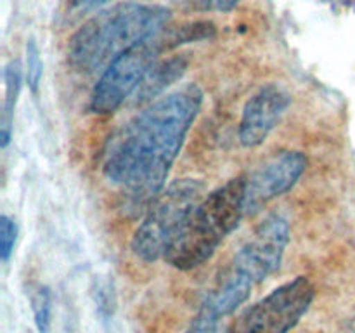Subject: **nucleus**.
Segmentation results:
<instances>
[{"label":"nucleus","mask_w":355,"mask_h":333,"mask_svg":"<svg viewBox=\"0 0 355 333\" xmlns=\"http://www.w3.org/2000/svg\"><path fill=\"white\" fill-rule=\"evenodd\" d=\"M201 104L203 90L187 83L148 104L111 139L103 170L123 189L128 210L146 212L165 189Z\"/></svg>","instance_id":"f257e3e1"},{"label":"nucleus","mask_w":355,"mask_h":333,"mask_svg":"<svg viewBox=\"0 0 355 333\" xmlns=\"http://www.w3.org/2000/svg\"><path fill=\"white\" fill-rule=\"evenodd\" d=\"M170 10L151 3H120L97 12L71 37L68 59L82 73H103L128 49L158 37Z\"/></svg>","instance_id":"f03ea898"},{"label":"nucleus","mask_w":355,"mask_h":333,"mask_svg":"<svg viewBox=\"0 0 355 333\" xmlns=\"http://www.w3.org/2000/svg\"><path fill=\"white\" fill-rule=\"evenodd\" d=\"M245 198L246 176L234 177L205 194L163 260L179 271H191L211 259L246 215Z\"/></svg>","instance_id":"7ed1b4c3"},{"label":"nucleus","mask_w":355,"mask_h":333,"mask_svg":"<svg viewBox=\"0 0 355 333\" xmlns=\"http://www.w3.org/2000/svg\"><path fill=\"white\" fill-rule=\"evenodd\" d=\"M290 243V224L272 214L260 222L252 238L239 248L227 269L218 278L217 287L207 295L218 314H232L252 295L253 288L276 273Z\"/></svg>","instance_id":"20e7f679"},{"label":"nucleus","mask_w":355,"mask_h":333,"mask_svg":"<svg viewBox=\"0 0 355 333\" xmlns=\"http://www.w3.org/2000/svg\"><path fill=\"white\" fill-rule=\"evenodd\" d=\"M205 184L198 179H179L149 205L132 238V252L146 262L165 259L187 217L205 198Z\"/></svg>","instance_id":"39448f33"},{"label":"nucleus","mask_w":355,"mask_h":333,"mask_svg":"<svg viewBox=\"0 0 355 333\" xmlns=\"http://www.w3.org/2000/svg\"><path fill=\"white\" fill-rule=\"evenodd\" d=\"M314 298L315 288L311 280L297 276L246 309L229 333H290Z\"/></svg>","instance_id":"423d86ee"},{"label":"nucleus","mask_w":355,"mask_h":333,"mask_svg":"<svg viewBox=\"0 0 355 333\" xmlns=\"http://www.w3.org/2000/svg\"><path fill=\"white\" fill-rule=\"evenodd\" d=\"M162 52L156 37L128 49L101 73L90 94L89 110L96 114H111L135 94Z\"/></svg>","instance_id":"0eeeda50"},{"label":"nucleus","mask_w":355,"mask_h":333,"mask_svg":"<svg viewBox=\"0 0 355 333\" xmlns=\"http://www.w3.org/2000/svg\"><path fill=\"white\" fill-rule=\"evenodd\" d=\"M307 163L302 151H279L267 158L246 177V215L257 214L267 203L286 194L304 176Z\"/></svg>","instance_id":"6e6552de"},{"label":"nucleus","mask_w":355,"mask_h":333,"mask_svg":"<svg viewBox=\"0 0 355 333\" xmlns=\"http://www.w3.org/2000/svg\"><path fill=\"white\" fill-rule=\"evenodd\" d=\"M291 104V94L279 83H266L248 101L241 113L238 137L245 148H257L276 128Z\"/></svg>","instance_id":"1a4fd4ad"},{"label":"nucleus","mask_w":355,"mask_h":333,"mask_svg":"<svg viewBox=\"0 0 355 333\" xmlns=\"http://www.w3.org/2000/svg\"><path fill=\"white\" fill-rule=\"evenodd\" d=\"M187 59L182 56H175V58L163 59V61H156L148 71L146 78L135 90L134 104H151L153 101L159 99L170 85L180 80L187 69Z\"/></svg>","instance_id":"9d476101"},{"label":"nucleus","mask_w":355,"mask_h":333,"mask_svg":"<svg viewBox=\"0 0 355 333\" xmlns=\"http://www.w3.org/2000/svg\"><path fill=\"white\" fill-rule=\"evenodd\" d=\"M3 80H6V94H3L6 97H3L2 117H0V148H7L12 135L14 110H16L17 97L21 92V82H23V66L19 59H12L6 66Z\"/></svg>","instance_id":"9b49d317"},{"label":"nucleus","mask_w":355,"mask_h":333,"mask_svg":"<svg viewBox=\"0 0 355 333\" xmlns=\"http://www.w3.org/2000/svg\"><path fill=\"white\" fill-rule=\"evenodd\" d=\"M217 33V28L211 21H194V23H186L182 26L165 28L162 33L156 37L159 49L170 51V49L180 47L184 44H193V42L210 40Z\"/></svg>","instance_id":"f8f14e48"},{"label":"nucleus","mask_w":355,"mask_h":333,"mask_svg":"<svg viewBox=\"0 0 355 333\" xmlns=\"http://www.w3.org/2000/svg\"><path fill=\"white\" fill-rule=\"evenodd\" d=\"M33 321L38 333H49L52 325V291L45 284H37L30 293Z\"/></svg>","instance_id":"ddd939ff"},{"label":"nucleus","mask_w":355,"mask_h":333,"mask_svg":"<svg viewBox=\"0 0 355 333\" xmlns=\"http://www.w3.org/2000/svg\"><path fill=\"white\" fill-rule=\"evenodd\" d=\"M220 318L222 316L218 314L217 309L214 307V304L207 297L203 300V304L200 305L196 314H194L193 321H191L186 333H217Z\"/></svg>","instance_id":"4468645a"},{"label":"nucleus","mask_w":355,"mask_h":333,"mask_svg":"<svg viewBox=\"0 0 355 333\" xmlns=\"http://www.w3.org/2000/svg\"><path fill=\"white\" fill-rule=\"evenodd\" d=\"M26 83L30 87V90L33 94L38 92V87H40L42 73H44V62H42L40 49H38L37 42L33 38H30L26 44Z\"/></svg>","instance_id":"2eb2a0df"},{"label":"nucleus","mask_w":355,"mask_h":333,"mask_svg":"<svg viewBox=\"0 0 355 333\" xmlns=\"http://www.w3.org/2000/svg\"><path fill=\"white\" fill-rule=\"evenodd\" d=\"M94 297H96L99 316L104 321H110L114 314V309H116V297H114L113 284L110 281H101V283H97Z\"/></svg>","instance_id":"dca6fc26"},{"label":"nucleus","mask_w":355,"mask_h":333,"mask_svg":"<svg viewBox=\"0 0 355 333\" xmlns=\"http://www.w3.org/2000/svg\"><path fill=\"white\" fill-rule=\"evenodd\" d=\"M17 238V225L7 215L0 217V259L2 262H7L14 252V245H16Z\"/></svg>","instance_id":"f3484780"},{"label":"nucleus","mask_w":355,"mask_h":333,"mask_svg":"<svg viewBox=\"0 0 355 333\" xmlns=\"http://www.w3.org/2000/svg\"><path fill=\"white\" fill-rule=\"evenodd\" d=\"M194 10H203V12H229L239 3V0H187Z\"/></svg>","instance_id":"a211bd4d"},{"label":"nucleus","mask_w":355,"mask_h":333,"mask_svg":"<svg viewBox=\"0 0 355 333\" xmlns=\"http://www.w3.org/2000/svg\"><path fill=\"white\" fill-rule=\"evenodd\" d=\"M111 0H73V7H75L78 12H90V10H96L99 7L106 6Z\"/></svg>","instance_id":"6ab92c4d"}]
</instances>
